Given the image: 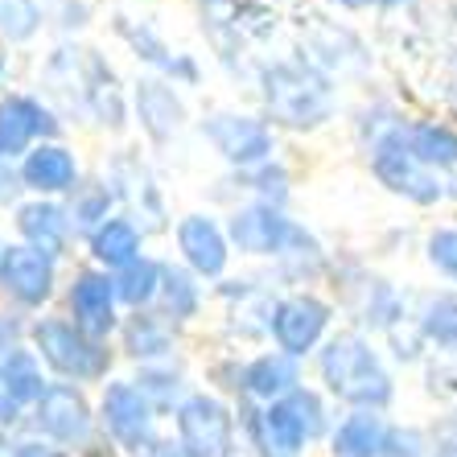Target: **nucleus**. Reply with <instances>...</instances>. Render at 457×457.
<instances>
[{
	"label": "nucleus",
	"mask_w": 457,
	"mask_h": 457,
	"mask_svg": "<svg viewBox=\"0 0 457 457\" xmlns=\"http://www.w3.org/2000/svg\"><path fill=\"white\" fill-rule=\"evenodd\" d=\"M42 416L54 433H62V436L83 433V400L75 392H50L42 404Z\"/></svg>",
	"instance_id": "21"
},
{
	"label": "nucleus",
	"mask_w": 457,
	"mask_h": 457,
	"mask_svg": "<svg viewBox=\"0 0 457 457\" xmlns=\"http://www.w3.org/2000/svg\"><path fill=\"white\" fill-rule=\"evenodd\" d=\"M375 173L383 178V186H392L395 194H408L416 203H436V198H441V186H436V181L416 165L412 153H408L404 132H392V137L379 140V149H375Z\"/></svg>",
	"instance_id": "3"
},
{
	"label": "nucleus",
	"mask_w": 457,
	"mask_h": 457,
	"mask_svg": "<svg viewBox=\"0 0 457 457\" xmlns=\"http://www.w3.org/2000/svg\"><path fill=\"white\" fill-rule=\"evenodd\" d=\"M107 420L124 441H140L145 433V404L132 387H112L107 392Z\"/></svg>",
	"instance_id": "16"
},
{
	"label": "nucleus",
	"mask_w": 457,
	"mask_h": 457,
	"mask_svg": "<svg viewBox=\"0 0 457 457\" xmlns=\"http://www.w3.org/2000/svg\"><path fill=\"white\" fill-rule=\"evenodd\" d=\"M231 239L244 252H280L288 239H297V231L288 227V219H280L277 211H268V206H252V211L235 214L231 223Z\"/></svg>",
	"instance_id": "6"
},
{
	"label": "nucleus",
	"mask_w": 457,
	"mask_h": 457,
	"mask_svg": "<svg viewBox=\"0 0 457 457\" xmlns=\"http://www.w3.org/2000/svg\"><path fill=\"white\" fill-rule=\"evenodd\" d=\"M75 313H79V321H83L87 330H96V334L112 326V285H107V277H96V272L79 277Z\"/></svg>",
	"instance_id": "12"
},
{
	"label": "nucleus",
	"mask_w": 457,
	"mask_h": 457,
	"mask_svg": "<svg viewBox=\"0 0 457 457\" xmlns=\"http://www.w3.org/2000/svg\"><path fill=\"white\" fill-rule=\"evenodd\" d=\"M181 433L198 453H223L227 436H231V425H227V412L214 400H190L181 408Z\"/></svg>",
	"instance_id": "9"
},
{
	"label": "nucleus",
	"mask_w": 457,
	"mask_h": 457,
	"mask_svg": "<svg viewBox=\"0 0 457 457\" xmlns=\"http://www.w3.org/2000/svg\"><path fill=\"white\" fill-rule=\"evenodd\" d=\"M37 342H42L46 359H50L58 371H66V375H99L107 367V354L99 351V346H91L75 326L50 321V326L37 330Z\"/></svg>",
	"instance_id": "4"
},
{
	"label": "nucleus",
	"mask_w": 457,
	"mask_h": 457,
	"mask_svg": "<svg viewBox=\"0 0 457 457\" xmlns=\"http://www.w3.org/2000/svg\"><path fill=\"white\" fill-rule=\"evenodd\" d=\"M33 25H37L33 0H0V33H9V37H29Z\"/></svg>",
	"instance_id": "24"
},
{
	"label": "nucleus",
	"mask_w": 457,
	"mask_h": 457,
	"mask_svg": "<svg viewBox=\"0 0 457 457\" xmlns=\"http://www.w3.org/2000/svg\"><path fill=\"white\" fill-rule=\"evenodd\" d=\"M178 239H181L186 260H190L198 272H206V277L223 272L227 244H223V235H219V227H214L211 219H186V223H181V231H178Z\"/></svg>",
	"instance_id": "10"
},
{
	"label": "nucleus",
	"mask_w": 457,
	"mask_h": 457,
	"mask_svg": "<svg viewBox=\"0 0 457 457\" xmlns=\"http://www.w3.org/2000/svg\"><path fill=\"white\" fill-rule=\"evenodd\" d=\"M288 383H297V371H293V359H285V354H268L247 371V387L260 395L285 392Z\"/></svg>",
	"instance_id": "22"
},
{
	"label": "nucleus",
	"mask_w": 457,
	"mask_h": 457,
	"mask_svg": "<svg viewBox=\"0 0 457 457\" xmlns=\"http://www.w3.org/2000/svg\"><path fill=\"white\" fill-rule=\"evenodd\" d=\"M408 153L425 165H457V132L449 128H436V124H416L408 132Z\"/></svg>",
	"instance_id": "13"
},
{
	"label": "nucleus",
	"mask_w": 457,
	"mask_h": 457,
	"mask_svg": "<svg viewBox=\"0 0 457 457\" xmlns=\"http://www.w3.org/2000/svg\"><path fill=\"white\" fill-rule=\"evenodd\" d=\"M165 457H186V453H181V449H178V453H165Z\"/></svg>",
	"instance_id": "29"
},
{
	"label": "nucleus",
	"mask_w": 457,
	"mask_h": 457,
	"mask_svg": "<svg viewBox=\"0 0 457 457\" xmlns=\"http://www.w3.org/2000/svg\"><path fill=\"white\" fill-rule=\"evenodd\" d=\"M0 280L17 293L21 301H46L50 297V285H54V272H50V260L37 255L33 247H9L4 260H0Z\"/></svg>",
	"instance_id": "5"
},
{
	"label": "nucleus",
	"mask_w": 457,
	"mask_h": 457,
	"mask_svg": "<svg viewBox=\"0 0 457 457\" xmlns=\"http://www.w3.org/2000/svg\"><path fill=\"white\" fill-rule=\"evenodd\" d=\"M25 457H42V453H37V449H29V453H25Z\"/></svg>",
	"instance_id": "28"
},
{
	"label": "nucleus",
	"mask_w": 457,
	"mask_h": 457,
	"mask_svg": "<svg viewBox=\"0 0 457 457\" xmlns=\"http://www.w3.org/2000/svg\"><path fill=\"white\" fill-rule=\"evenodd\" d=\"M153 288H157V264H149V260H132V264L124 268V277H120V297L132 301V305H140V301L153 297Z\"/></svg>",
	"instance_id": "23"
},
{
	"label": "nucleus",
	"mask_w": 457,
	"mask_h": 457,
	"mask_svg": "<svg viewBox=\"0 0 457 457\" xmlns=\"http://www.w3.org/2000/svg\"><path fill=\"white\" fill-rule=\"evenodd\" d=\"M301 436H305V428H301L297 412H293L288 404L272 408V412L264 416V445H268V453L288 457L293 449L301 445Z\"/></svg>",
	"instance_id": "17"
},
{
	"label": "nucleus",
	"mask_w": 457,
	"mask_h": 457,
	"mask_svg": "<svg viewBox=\"0 0 457 457\" xmlns=\"http://www.w3.org/2000/svg\"><path fill=\"white\" fill-rule=\"evenodd\" d=\"M428 252H433V264H441L445 272H453V277H457V231H441V235H433Z\"/></svg>",
	"instance_id": "26"
},
{
	"label": "nucleus",
	"mask_w": 457,
	"mask_h": 457,
	"mask_svg": "<svg viewBox=\"0 0 457 457\" xmlns=\"http://www.w3.org/2000/svg\"><path fill=\"white\" fill-rule=\"evenodd\" d=\"M321 367H326V379H330L334 392L354 400V404H383L387 392H392V387H387V375L379 371V362L371 359V351H367L359 338L330 342Z\"/></svg>",
	"instance_id": "1"
},
{
	"label": "nucleus",
	"mask_w": 457,
	"mask_h": 457,
	"mask_svg": "<svg viewBox=\"0 0 457 457\" xmlns=\"http://www.w3.org/2000/svg\"><path fill=\"white\" fill-rule=\"evenodd\" d=\"M25 181L37 190H66L75 181V161L62 149H37L25 161Z\"/></svg>",
	"instance_id": "14"
},
{
	"label": "nucleus",
	"mask_w": 457,
	"mask_h": 457,
	"mask_svg": "<svg viewBox=\"0 0 457 457\" xmlns=\"http://www.w3.org/2000/svg\"><path fill=\"white\" fill-rule=\"evenodd\" d=\"M137 252H140V239L128 223H107L104 231L96 235V255L104 260V264L128 268L132 260H137Z\"/></svg>",
	"instance_id": "19"
},
{
	"label": "nucleus",
	"mask_w": 457,
	"mask_h": 457,
	"mask_svg": "<svg viewBox=\"0 0 457 457\" xmlns=\"http://www.w3.org/2000/svg\"><path fill=\"white\" fill-rule=\"evenodd\" d=\"M42 128H50V116L37 104H29V99L0 104V153H9V157L21 153L33 132H42Z\"/></svg>",
	"instance_id": "11"
},
{
	"label": "nucleus",
	"mask_w": 457,
	"mask_h": 457,
	"mask_svg": "<svg viewBox=\"0 0 457 457\" xmlns=\"http://www.w3.org/2000/svg\"><path fill=\"white\" fill-rule=\"evenodd\" d=\"M21 231L29 235L33 252L50 260V255L62 247V214L54 211V206H25L21 211Z\"/></svg>",
	"instance_id": "15"
},
{
	"label": "nucleus",
	"mask_w": 457,
	"mask_h": 457,
	"mask_svg": "<svg viewBox=\"0 0 457 457\" xmlns=\"http://www.w3.org/2000/svg\"><path fill=\"white\" fill-rule=\"evenodd\" d=\"M211 137H214V145L223 149V157L239 161V165L260 161L268 149H272L268 128L255 124V120H244V116H219V120H211Z\"/></svg>",
	"instance_id": "7"
},
{
	"label": "nucleus",
	"mask_w": 457,
	"mask_h": 457,
	"mask_svg": "<svg viewBox=\"0 0 457 457\" xmlns=\"http://www.w3.org/2000/svg\"><path fill=\"white\" fill-rule=\"evenodd\" d=\"M379 449V420L375 416H351L338 428V457H371Z\"/></svg>",
	"instance_id": "20"
},
{
	"label": "nucleus",
	"mask_w": 457,
	"mask_h": 457,
	"mask_svg": "<svg viewBox=\"0 0 457 457\" xmlns=\"http://www.w3.org/2000/svg\"><path fill=\"white\" fill-rule=\"evenodd\" d=\"M268 107L277 112L285 124H318L330 112V91L318 75L297 71V66H280L268 71Z\"/></svg>",
	"instance_id": "2"
},
{
	"label": "nucleus",
	"mask_w": 457,
	"mask_h": 457,
	"mask_svg": "<svg viewBox=\"0 0 457 457\" xmlns=\"http://www.w3.org/2000/svg\"><path fill=\"white\" fill-rule=\"evenodd\" d=\"M338 4H354L359 9V4H395V0H338Z\"/></svg>",
	"instance_id": "27"
},
{
	"label": "nucleus",
	"mask_w": 457,
	"mask_h": 457,
	"mask_svg": "<svg viewBox=\"0 0 457 457\" xmlns=\"http://www.w3.org/2000/svg\"><path fill=\"white\" fill-rule=\"evenodd\" d=\"M428 334H433L436 342H449V346H457V301L445 297V301H436L433 309H428Z\"/></svg>",
	"instance_id": "25"
},
{
	"label": "nucleus",
	"mask_w": 457,
	"mask_h": 457,
	"mask_svg": "<svg viewBox=\"0 0 457 457\" xmlns=\"http://www.w3.org/2000/svg\"><path fill=\"white\" fill-rule=\"evenodd\" d=\"M321 326H326V305L313 297H293L277 309V338H280V346L293 354L313 346Z\"/></svg>",
	"instance_id": "8"
},
{
	"label": "nucleus",
	"mask_w": 457,
	"mask_h": 457,
	"mask_svg": "<svg viewBox=\"0 0 457 457\" xmlns=\"http://www.w3.org/2000/svg\"><path fill=\"white\" fill-rule=\"evenodd\" d=\"M140 116H145V124H149L157 137H165L170 128H178L181 107H178V99H173V91H165V87H157V83H145L140 87Z\"/></svg>",
	"instance_id": "18"
}]
</instances>
